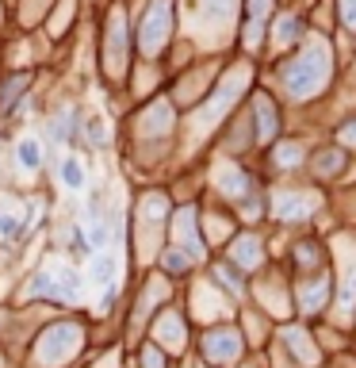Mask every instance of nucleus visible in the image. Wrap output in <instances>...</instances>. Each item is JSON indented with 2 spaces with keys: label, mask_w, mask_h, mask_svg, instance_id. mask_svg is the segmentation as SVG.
Instances as JSON below:
<instances>
[{
  "label": "nucleus",
  "mask_w": 356,
  "mask_h": 368,
  "mask_svg": "<svg viewBox=\"0 0 356 368\" xmlns=\"http://www.w3.org/2000/svg\"><path fill=\"white\" fill-rule=\"evenodd\" d=\"M322 77H326V58H322V50H314L310 58H299L295 66L284 69V81H288V88L295 96H310V92L322 85Z\"/></svg>",
  "instance_id": "1"
},
{
  "label": "nucleus",
  "mask_w": 356,
  "mask_h": 368,
  "mask_svg": "<svg viewBox=\"0 0 356 368\" xmlns=\"http://www.w3.org/2000/svg\"><path fill=\"white\" fill-rule=\"evenodd\" d=\"M61 184H66V188H73V192H81V188H85V169H81L73 157H66V161H61Z\"/></svg>",
  "instance_id": "2"
},
{
  "label": "nucleus",
  "mask_w": 356,
  "mask_h": 368,
  "mask_svg": "<svg viewBox=\"0 0 356 368\" xmlns=\"http://www.w3.org/2000/svg\"><path fill=\"white\" fill-rule=\"evenodd\" d=\"M0 231H4V234H20V223H16L12 215H0Z\"/></svg>",
  "instance_id": "11"
},
{
  "label": "nucleus",
  "mask_w": 356,
  "mask_h": 368,
  "mask_svg": "<svg viewBox=\"0 0 356 368\" xmlns=\"http://www.w3.org/2000/svg\"><path fill=\"white\" fill-rule=\"evenodd\" d=\"M107 242H111V234H107V226L96 219V226H92V234H88V246H92V250H104Z\"/></svg>",
  "instance_id": "8"
},
{
  "label": "nucleus",
  "mask_w": 356,
  "mask_h": 368,
  "mask_svg": "<svg viewBox=\"0 0 356 368\" xmlns=\"http://www.w3.org/2000/svg\"><path fill=\"white\" fill-rule=\"evenodd\" d=\"M69 250H73V257H92V246H88V234L73 226V238H69Z\"/></svg>",
  "instance_id": "7"
},
{
  "label": "nucleus",
  "mask_w": 356,
  "mask_h": 368,
  "mask_svg": "<svg viewBox=\"0 0 356 368\" xmlns=\"http://www.w3.org/2000/svg\"><path fill=\"white\" fill-rule=\"evenodd\" d=\"M20 165L23 169H39L42 165V154H39V142H35V138H23L20 142Z\"/></svg>",
  "instance_id": "5"
},
{
  "label": "nucleus",
  "mask_w": 356,
  "mask_h": 368,
  "mask_svg": "<svg viewBox=\"0 0 356 368\" xmlns=\"http://www.w3.org/2000/svg\"><path fill=\"white\" fill-rule=\"evenodd\" d=\"M299 35V20H284V39H295Z\"/></svg>",
  "instance_id": "12"
},
{
  "label": "nucleus",
  "mask_w": 356,
  "mask_h": 368,
  "mask_svg": "<svg viewBox=\"0 0 356 368\" xmlns=\"http://www.w3.org/2000/svg\"><path fill=\"white\" fill-rule=\"evenodd\" d=\"M345 20L356 27V0H345Z\"/></svg>",
  "instance_id": "13"
},
{
  "label": "nucleus",
  "mask_w": 356,
  "mask_h": 368,
  "mask_svg": "<svg viewBox=\"0 0 356 368\" xmlns=\"http://www.w3.org/2000/svg\"><path fill=\"white\" fill-rule=\"evenodd\" d=\"M88 138H92V142H107V131H104V123H100V119H92V123H88Z\"/></svg>",
  "instance_id": "9"
},
{
  "label": "nucleus",
  "mask_w": 356,
  "mask_h": 368,
  "mask_svg": "<svg viewBox=\"0 0 356 368\" xmlns=\"http://www.w3.org/2000/svg\"><path fill=\"white\" fill-rule=\"evenodd\" d=\"M92 280H96V284H111V280H115V261H111L107 253H96V257H92Z\"/></svg>",
  "instance_id": "3"
},
{
  "label": "nucleus",
  "mask_w": 356,
  "mask_h": 368,
  "mask_svg": "<svg viewBox=\"0 0 356 368\" xmlns=\"http://www.w3.org/2000/svg\"><path fill=\"white\" fill-rule=\"evenodd\" d=\"M27 295H46V300H58V284H54V276H50V272H39V276L31 280Z\"/></svg>",
  "instance_id": "4"
},
{
  "label": "nucleus",
  "mask_w": 356,
  "mask_h": 368,
  "mask_svg": "<svg viewBox=\"0 0 356 368\" xmlns=\"http://www.w3.org/2000/svg\"><path fill=\"white\" fill-rule=\"evenodd\" d=\"M184 265H188V257H180V253H165V269H173V272H180Z\"/></svg>",
  "instance_id": "10"
},
{
  "label": "nucleus",
  "mask_w": 356,
  "mask_h": 368,
  "mask_svg": "<svg viewBox=\"0 0 356 368\" xmlns=\"http://www.w3.org/2000/svg\"><path fill=\"white\" fill-rule=\"evenodd\" d=\"M58 284V300H69V295H77L81 291V280H77V272H61V280Z\"/></svg>",
  "instance_id": "6"
}]
</instances>
